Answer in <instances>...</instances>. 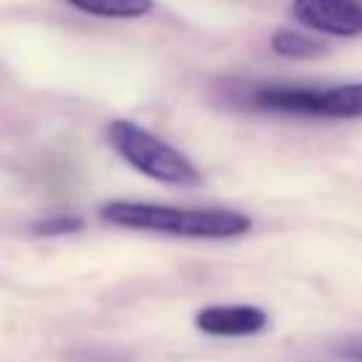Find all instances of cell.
<instances>
[{
    "label": "cell",
    "instance_id": "6da1fadb",
    "mask_svg": "<svg viewBox=\"0 0 362 362\" xmlns=\"http://www.w3.org/2000/svg\"><path fill=\"white\" fill-rule=\"evenodd\" d=\"M102 221L122 229L158 232L189 240H229L252 232V218L223 206H167L141 201H107L99 209Z\"/></svg>",
    "mask_w": 362,
    "mask_h": 362
},
{
    "label": "cell",
    "instance_id": "7a4b0ae2",
    "mask_svg": "<svg viewBox=\"0 0 362 362\" xmlns=\"http://www.w3.org/2000/svg\"><path fill=\"white\" fill-rule=\"evenodd\" d=\"M105 139L119 158H124L133 170L158 184L198 187L204 181L201 170L181 150H175L173 144H167L164 139H158L156 133L144 130L130 119H113L105 130Z\"/></svg>",
    "mask_w": 362,
    "mask_h": 362
},
{
    "label": "cell",
    "instance_id": "3957f363",
    "mask_svg": "<svg viewBox=\"0 0 362 362\" xmlns=\"http://www.w3.org/2000/svg\"><path fill=\"white\" fill-rule=\"evenodd\" d=\"M252 102L274 113L297 116H328V119H362V82L334 88H297V85H266Z\"/></svg>",
    "mask_w": 362,
    "mask_h": 362
},
{
    "label": "cell",
    "instance_id": "277c9868",
    "mask_svg": "<svg viewBox=\"0 0 362 362\" xmlns=\"http://www.w3.org/2000/svg\"><path fill=\"white\" fill-rule=\"evenodd\" d=\"M291 14L305 28L328 37L362 34V0H291Z\"/></svg>",
    "mask_w": 362,
    "mask_h": 362
},
{
    "label": "cell",
    "instance_id": "5b68a950",
    "mask_svg": "<svg viewBox=\"0 0 362 362\" xmlns=\"http://www.w3.org/2000/svg\"><path fill=\"white\" fill-rule=\"evenodd\" d=\"M266 325L269 314L252 303H218L195 314V328L209 337H255L266 331Z\"/></svg>",
    "mask_w": 362,
    "mask_h": 362
},
{
    "label": "cell",
    "instance_id": "8992f818",
    "mask_svg": "<svg viewBox=\"0 0 362 362\" xmlns=\"http://www.w3.org/2000/svg\"><path fill=\"white\" fill-rule=\"evenodd\" d=\"M68 3L76 11L105 20H139L156 8L153 0H68Z\"/></svg>",
    "mask_w": 362,
    "mask_h": 362
},
{
    "label": "cell",
    "instance_id": "52a82bcc",
    "mask_svg": "<svg viewBox=\"0 0 362 362\" xmlns=\"http://www.w3.org/2000/svg\"><path fill=\"white\" fill-rule=\"evenodd\" d=\"M272 51L280 57H288V59H314V57L325 54L328 45H325V40H320L314 34H303L294 28H277L272 34Z\"/></svg>",
    "mask_w": 362,
    "mask_h": 362
},
{
    "label": "cell",
    "instance_id": "ba28073f",
    "mask_svg": "<svg viewBox=\"0 0 362 362\" xmlns=\"http://www.w3.org/2000/svg\"><path fill=\"white\" fill-rule=\"evenodd\" d=\"M85 223L79 215H48V218H40L31 223V232L34 235H42V238H62V235H74L79 232Z\"/></svg>",
    "mask_w": 362,
    "mask_h": 362
},
{
    "label": "cell",
    "instance_id": "9c48e42d",
    "mask_svg": "<svg viewBox=\"0 0 362 362\" xmlns=\"http://www.w3.org/2000/svg\"><path fill=\"white\" fill-rule=\"evenodd\" d=\"M345 356H348L351 362H362V339H359V342H354V345H348Z\"/></svg>",
    "mask_w": 362,
    "mask_h": 362
}]
</instances>
